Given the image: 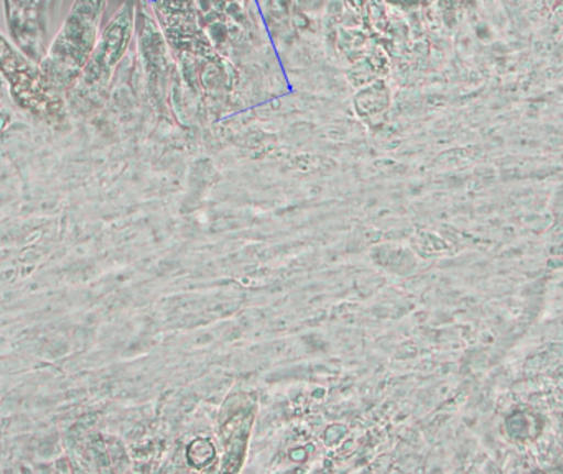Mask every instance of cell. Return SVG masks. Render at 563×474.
<instances>
[{"mask_svg":"<svg viewBox=\"0 0 563 474\" xmlns=\"http://www.w3.org/2000/svg\"><path fill=\"white\" fill-rule=\"evenodd\" d=\"M106 2L108 0H76L65 25L48 46L40 68L56 88L75 81L88 65L99 40Z\"/></svg>","mask_w":563,"mask_h":474,"instance_id":"1","label":"cell"},{"mask_svg":"<svg viewBox=\"0 0 563 474\" xmlns=\"http://www.w3.org/2000/svg\"><path fill=\"white\" fill-rule=\"evenodd\" d=\"M0 75L9 82L16 102L22 108L35 112L36 115L52 118L62 106L56 86L49 81L40 65L30 59L2 33H0Z\"/></svg>","mask_w":563,"mask_h":474,"instance_id":"2","label":"cell"},{"mask_svg":"<svg viewBox=\"0 0 563 474\" xmlns=\"http://www.w3.org/2000/svg\"><path fill=\"white\" fill-rule=\"evenodd\" d=\"M55 0H5L7 25L15 45L40 65L48 52V26Z\"/></svg>","mask_w":563,"mask_h":474,"instance_id":"3","label":"cell"},{"mask_svg":"<svg viewBox=\"0 0 563 474\" xmlns=\"http://www.w3.org/2000/svg\"><path fill=\"white\" fill-rule=\"evenodd\" d=\"M135 26V3L125 2L102 30L88 65L82 69L88 81L106 78L121 62L131 45Z\"/></svg>","mask_w":563,"mask_h":474,"instance_id":"4","label":"cell"},{"mask_svg":"<svg viewBox=\"0 0 563 474\" xmlns=\"http://www.w3.org/2000/svg\"><path fill=\"white\" fill-rule=\"evenodd\" d=\"M152 9H154L155 15L165 12V10L174 9V7L181 5V3L188 2V0H151Z\"/></svg>","mask_w":563,"mask_h":474,"instance_id":"5","label":"cell"},{"mask_svg":"<svg viewBox=\"0 0 563 474\" xmlns=\"http://www.w3.org/2000/svg\"><path fill=\"white\" fill-rule=\"evenodd\" d=\"M328 0H297L298 5L305 10V12H320Z\"/></svg>","mask_w":563,"mask_h":474,"instance_id":"6","label":"cell"},{"mask_svg":"<svg viewBox=\"0 0 563 474\" xmlns=\"http://www.w3.org/2000/svg\"><path fill=\"white\" fill-rule=\"evenodd\" d=\"M387 2L397 7V9L413 10L422 3V0H387Z\"/></svg>","mask_w":563,"mask_h":474,"instance_id":"7","label":"cell"},{"mask_svg":"<svg viewBox=\"0 0 563 474\" xmlns=\"http://www.w3.org/2000/svg\"><path fill=\"white\" fill-rule=\"evenodd\" d=\"M563 0H552V7H558Z\"/></svg>","mask_w":563,"mask_h":474,"instance_id":"8","label":"cell"}]
</instances>
